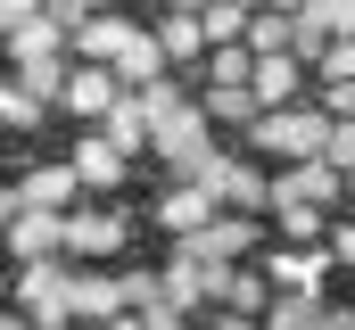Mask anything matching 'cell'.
<instances>
[{
	"mask_svg": "<svg viewBox=\"0 0 355 330\" xmlns=\"http://www.w3.org/2000/svg\"><path fill=\"white\" fill-rule=\"evenodd\" d=\"M75 190H83V182H75V165H33V173L17 182V198H25V207H58V215L75 207Z\"/></svg>",
	"mask_w": 355,
	"mask_h": 330,
	"instance_id": "cell-18",
	"label": "cell"
},
{
	"mask_svg": "<svg viewBox=\"0 0 355 330\" xmlns=\"http://www.w3.org/2000/svg\"><path fill=\"white\" fill-rule=\"evenodd\" d=\"M257 240H265V223H257V215H240V207H215V215H207V223H198V232H182V256H207V264H248V256H257Z\"/></svg>",
	"mask_w": 355,
	"mask_h": 330,
	"instance_id": "cell-5",
	"label": "cell"
},
{
	"mask_svg": "<svg viewBox=\"0 0 355 330\" xmlns=\"http://www.w3.org/2000/svg\"><path fill=\"white\" fill-rule=\"evenodd\" d=\"M149 8H166V0H149Z\"/></svg>",
	"mask_w": 355,
	"mask_h": 330,
	"instance_id": "cell-46",
	"label": "cell"
},
{
	"mask_svg": "<svg viewBox=\"0 0 355 330\" xmlns=\"http://www.w3.org/2000/svg\"><path fill=\"white\" fill-rule=\"evenodd\" d=\"M265 281L272 289H314V297H322V289H331V248L322 240H281L265 256Z\"/></svg>",
	"mask_w": 355,
	"mask_h": 330,
	"instance_id": "cell-7",
	"label": "cell"
},
{
	"mask_svg": "<svg viewBox=\"0 0 355 330\" xmlns=\"http://www.w3.org/2000/svg\"><path fill=\"white\" fill-rule=\"evenodd\" d=\"M42 116H50V107H42V99H25V82H17V75L0 82V124H17V132H33Z\"/></svg>",
	"mask_w": 355,
	"mask_h": 330,
	"instance_id": "cell-28",
	"label": "cell"
},
{
	"mask_svg": "<svg viewBox=\"0 0 355 330\" xmlns=\"http://www.w3.org/2000/svg\"><path fill=\"white\" fill-rule=\"evenodd\" d=\"M198 25H207V42H240V33H248V8H232V0H207V8H198Z\"/></svg>",
	"mask_w": 355,
	"mask_h": 330,
	"instance_id": "cell-29",
	"label": "cell"
},
{
	"mask_svg": "<svg viewBox=\"0 0 355 330\" xmlns=\"http://www.w3.org/2000/svg\"><path fill=\"white\" fill-rule=\"evenodd\" d=\"M314 330H355V306H339V297H322V322Z\"/></svg>",
	"mask_w": 355,
	"mask_h": 330,
	"instance_id": "cell-37",
	"label": "cell"
},
{
	"mask_svg": "<svg viewBox=\"0 0 355 330\" xmlns=\"http://www.w3.org/2000/svg\"><path fill=\"white\" fill-rule=\"evenodd\" d=\"M116 289H124V306H141V297H157V272L132 264V272H116Z\"/></svg>",
	"mask_w": 355,
	"mask_h": 330,
	"instance_id": "cell-33",
	"label": "cell"
},
{
	"mask_svg": "<svg viewBox=\"0 0 355 330\" xmlns=\"http://www.w3.org/2000/svg\"><path fill=\"white\" fill-rule=\"evenodd\" d=\"M107 75L124 82V91H149V82L166 75V50H157V33H132V42L116 50V67H107Z\"/></svg>",
	"mask_w": 355,
	"mask_h": 330,
	"instance_id": "cell-16",
	"label": "cell"
},
{
	"mask_svg": "<svg viewBox=\"0 0 355 330\" xmlns=\"http://www.w3.org/2000/svg\"><path fill=\"white\" fill-rule=\"evenodd\" d=\"M67 256H33V264H17V314L33 330H58V322H75V306H67Z\"/></svg>",
	"mask_w": 355,
	"mask_h": 330,
	"instance_id": "cell-4",
	"label": "cell"
},
{
	"mask_svg": "<svg viewBox=\"0 0 355 330\" xmlns=\"http://www.w3.org/2000/svg\"><path fill=\"white\" fill-rule=\"evenodd\" d=\"M157 50H166V67H190V58L207 50V25H198L190 8H166V17H157Z\"/></svg>",
	"mask_w": 355,
	"mask_h": 330,
	"instance_id": "cell-19",
	"label": "cell"
},
{
	"mask_svg": "<svg viewBox=\"0 0 355 330\" xmlns=\"http://www.w3.org/2000/svg\"><path fill=\"white\" fill-rule=\"evenodd\" d=\"M272 223H281V240H322L331 232L322 207H306V198H272Z\"/></svg>",
	"mask_w": 355,
	"mask_h": 330,
	"instance_id": "cell-26",
	"label": "cell"
},
{
	"mask_svg": "<svg viewBox=\"0 0 355 330\" xmlns=\"http://www.w3.org/2000/svg\"><path fill=\"white\" fill-rule=\"evenodd\" d=\"M322 322V297L314 289H272V306L257 314V330H314Z\"/></svg>",
	"mask_w": 355,
	"mask_h": 330,
	"instance_id": "cell-20",
	"label": "cell"
},
{
	"mask_svg": "<svg viewBox=\"0 0 355 330\" xmlns=\"http://www.w3.org/2000/svg\"><path fill=\"white\" fill-rule=\"evenodd\" d=\"M232 8H257V0H232Z\"/></svg>",
	"mask_w": 355,
	"mask_h": 330,
	"instance_id": "cell-44",
	"label": "cell"
},
{
	"mask_svg": "<svg viewBox=\"0 0 355 330\" xmlns=\"http://www.w3.org/2000/svg\"><path fill=\"white\" fill-rule=\"evenodd\" d=\"M257 8H297V0H257Z\"/></svg>",
	"mask_w": 355,
	"mask_h": 330,
	"instance_id": "cell-42",
	"label": "cell"
},
{
	"mask_svg": "<svg viewBox=\"0 0 355 330\" xmlns=\"http://www.w3.org/2000/svg\"><path fill=\"white\" fill-rule=\"evenodd\" d=\"M248 91H257V107H289V99H306V58H289V50H272L248 67Z\"/></svg>",
	"mask_w": 355,
	"mask_h": 330,
	"instance_id": "cell-12",
	"label": "cell"
},
{
	"mask_svg": "<svg viewBox=\"0 0 355 330\" xmlns=\"http://www.w3.org/2000/svg\"><path fill=\"white\" fill-rule=\"evenodd\" d=\"M306 99H314V107H322L331 124H339V116H355V82H314Z\"/></svg>",
	"mask_w": 355,
	"mask_h": 330,
	"instance_id": "cell-32",
	"label": "cell"
},
{
	"mask_svg": "<svg viewBox=\"0 0 355 330\" xmlns=\"http://www.w3.org/2000/svg\"><path fill=\"white\" fill-rule=\"evenodd\" d=\"M322 248H331V264H347V272H355V223H331Z\"/></svg>",
	"mask_w": 355,
	"mask_h": 330,
	"instance_id": "cell-35",
	"label": "cell"
},
{
	"mask_svg": "<svg viewBox=\"0 0 355 330\" xmlns=\"http://www.w3.org/2000/svg\"><path fill=\"white\" fill-rule=\"evenodd\" d=\"M17 82H25V99L58 107V91H67V58H17Z\"/></svg>",
	"mask_w": 355,
	"mask_h": 330,
	"instance_id": "cell-24",
	"label": "cell"
},
{
	"mask_svg": "<svg viewBox=\"0 0 355 330\" xmlns=\"http://www.w3.org/2000/svg\"><path fill=\"white\" fill-rule=\"evenodd\" d=\"M132 33H141V25H124V17L99 8V17H83V25L67 33V50H83V67H116V50H124Z\"/></svg>",
	"mask_w": 355,
	"mask_h": 330,
	"instance_id": "cell-14",
	"label": "cell"
},
{
	"mask_svg": "<svg viewBox=\"0 0 355 330\" xmlns=\"http://www.w3.org/2000/svg\"><path fill=\"white\" fill-rule=\"evenodd\" d=\"M322 165H339V182L355 173V116H339V124L322 132Z\"/></svg>",
	"mask_w": 355,
	"mask_h": 330,
	"instance_id": "cell-31",
	"label": "cell"
},
{
	"mask_svg": "<svg viewBox=\"0 0 355 330\" xmlns=\"http://www.w3.org/2000/svg\"><path fill=\"white\" fill-rule=\"evenodd\" d=\"M99 330H141V314H107V322H99Z\"/></svg>",
	"mask_w": 355,
	"mask_h": 330,
	"instance_id": "cell-39",
	"label": "cell"
},
{
	"mask_svg": "<svg viewBox=\"0 0 355 330\" xmlns=\"http://www.w3.org/2000/svg\"><path fill=\"white\" fill-rule=\"evenodd\" d=\"M0 330H33V322H25V314H17V306H8V314H0Z\"/></svg>",
	"mask_w": 355,
	"mask_h": 330,
	"instance_id": "cell-40",
	"label": "cell"
},
{
	"mask_svg": "<svg viewBox=\"0 0 355 330\" xmlns=\"http://www.w3.org/2000/svg\"><path fill=\"white\" fill-rule=\"evenodd\" d=\"M207 215H215V198H207L198 182H174V190L157 198V232H174V240H182V232H198Z\"/></svg>",
	"mask_w": 355,
	"mask_h": 330,
	"instance_id": "cell-17",
	"label": "cell"
},
{
	"mask_svg": "<svg viewBox=\"0 0 355 330\" xmlns=\"http://www.w3.org/2000/svg\"><path fill=\"white\" fill-rule=\"evenodd\" d=\"M58 330H99V322H58Z\"/></svg>",
	"mask_w": 355,
	"mask_h": 330,
	"instance_id": "cell-43",
	"label": "cell"
},
{
	"mask_svg": "<svg viewBox=\"0 0 355 330\" xmlns=\"http://www.w3.org/2000/svg\"><path fill=\"white\" fill-rule=\"evenodd\" d=\"M67 306H75V322L132 314V306H124V289H116V272H99V264H75V272H67Z\"/></svg>",
	"mask_w": 355,
	"mask_h": 330,
	"instance_id": "cell-10",
	"label": "cell"
},
{
	"mask_svg": "<svg viewBox=\"0 0 355 330\" xmlns=\"http://www.w3.org/2000/svg\"><path fill=\"white\" fill-rule=\"evenodd\" d=\"M207 330H257V314H240V306H207Z\"/></svg>",
	"mask_w": 355,
	"mask_h": 330,
	"instance_id": "cell-36",
	"label": "cell"
},
{
	"mask_svg": "<svg viewBox=\"0 0 355 330\" xmlns=\"http://www.w3.org/2000/svg\"><path fill=\"white\" fill-rule=\"evenodd\" d=\"M322 132H331V116L314 99H289V107H257L248 149L257 157H322Z\"/></svg>",
	"mask_w": 355,
	"mask_h": 330,
	"instance_id": "cell-1",
	"label": "cell"
},
{
	"mask_svg": "<svg viewBox=\"0 0 355 330\" xmlns=\"http://www.w3.org/2000/svg\"><path fill=\"white\" fill-rule=\"evenodd\" d=\"M124 240H132L124 207H67V264H107Z\"/></svg>",
	"mask_w": 355,
	"mask_h": 330,
	"instance_id": "cell-6",
	"label": "cell"
},
{
	"mask_svg": "<svg viewBox=\"0 0 355 330\" xmlns=\"http://www.w3.org/2000/svg\"><path fill=\"white\" fill-rule=\"evenodd\" d=\"M91 132H99V141H116L124 157H141V149H149V99H141V91H116V99L99 107V124H91Z\"/></svg>",
	"mask_w": 355,
	"mask_h": 330,
	"instance_id": "cell-11",
	"label": "cell"
},
{
	"mask_svg": "<svg viewBox=\"0 0 355 330\" xmlns=\"http://www.w3.org/2000/svg\"><path fill=\"white\" fill-rule=\"evenodd\" d=\"M272 198H306V207H339V198H347V182H339V165H322V157H289V173H272L265 207H272Z\"/></svg>",
	"mask_w": 355,
	"mask_h": 330,
	"instance_id": "cell-8",
	"label": "cell"
},
{
	"mask_svg": "<svg viewBox=\"0 0 355 330\" xmlns=\"http://www.w3.org/2000/svg\"><path fill=\"white\" fill-rule=\"evenodd\" d=\"M132 314H141V330H190V306H174L166 289H157V297H141Z\"/></svg>",
	"mask_w": 355,
	"mask_h": 330,
	"instance_id": "cell-30",
	"label": "cell"
},
{
	"mask_svg": "<svg viewBox=\"0 0 355 330\" xmlns=\"http://www.w3.org/2000/svg\"><path fill=\"white\" fill-rule=\"evenodd\" d=\"M215 306L265 314V306H272V281H265V264H232V272H223V289H215Z\"/></svg>",
	"mask_w": 355,
	"mask_h": 330,
	"instance_id": "cell-22",
	"label": "cell"
},
{
	"mask_svg": "<svg viewBox=\"0 0 355 330\" xmlns=\"http://www.w3.org/2000/svg\"><path fill=\"white\" fill-rule=\"evenodd\" d=\"M8 50H17V58H67V25H58L50 8H33V17L8 33Z\"/></svg>",
	"mask_w": 355,
	"mask_h": 330,
	"instance_id": "cell-21",
	"label": "cell"
},
{
	"mask_svg": "<svg viewBox=\"0 0 355 330\" xmlns=\"http://www.w3.org/2000/svg\"><path fill=\"white\" fill-rule=\"evenodd\" d=\"M207 149H215V124H207V107H198V99H166V107L149 116V157H157V165L190 173Z\"/></svg>",
	"mask_w": 355,
	"mask_h": 330,
	"instance_id": "cell-2",
	"label": "cell"
},
{
	"mask_svg": "<svg viewBox=\"0 0 355 330\" xmlns=\"http://www.w3.org/2000/svg\"><path fill=\"white\" fill-rule=\"evenodd\" d=\"M0 240L17 248V264H33V256H67V215H58V207H17V223H8Z\"/></svg>",
	"mask_w": 355,
	"mask_h": 330,
	"instance_id": "cell-9",
	"label": "cell"
},
{
	"mask_svg": "<svg viewBox=\"0 0 355 330\" xmlns=\"http://www.w3.org/2000/svg\"><path fill=\"white\" fill-rule=\"evenodd\" d=\"M33 8H42V0H0V33H17V25H25Z\"/></svg>",
	"mask_w": 355,
	"mask_h": 330,
	"instance_id": "cell-38",
	"label": "cell"
},
{
	"mask_svg": "<svg viewBox=\"0 0 355 330\" xmlns=\"http://www.w3.org/2000/svg\"><path fill=\"white\" fill-rule=\"evenodd\" d=\"M347 198H355V173H347Z\"/></svg>",
	"mask_w": 355,
	"mask_h": 330,
	"instance_id": "cell-45",
	"label": "cell"
},
{
	"mask_svg": "<svg viewBox=\"0 0 355 330\" xmlns=\"http://www.w3.org/2000/svg\"><path fill=\"white\" fill-rule=\"evenodd\" d=\"M42 8H50V17H58V25H67V33H75V25H83V17H99V8H107V0H42Z\"/></svg>",
	"mask_w": 355,
	"mask_h": 330,
	"instance_id": "cell-34",
	"label": "cell"
},
{
	"mask_svg": "<svg viewBox=\"0 0 355 330\" xmlns=\"http://www.w3.org/2000/svg\"><path fill=\"white\" fill-rule=\"evenodd\" d=\"M116 91H124V82L107 75V67H67V91H58V107H75L83 124H99V107H107Z\"/></svg>",
	"mask_w": 355,
	"mask_h": 330,
	"instance_id": "cell-15",
	"label": "cell"
},
{
	"mask_svg": "<svg viewBox=\"0 0 355 330\" xmlns=\"http://www.w3.org/2000/svg\"><path fill=\"white\" fill-rule=\"evenodd\" d=\"M248 67H257L248 42H207V82H248Z\"/></svg>",
	"mask_w": 355,
	"mask_h": 330,
	"instance_id": "cell-27",
	"label": "cell"
},
{
	"mask_svg": "<svg viewBox=\"0 0 355 330\" xmlns=\"http://www.w3.org/2000/svg\"><path fill=\"white\" fill-rule=\"evenodd\" d=\"M166 8H190V17H198V8H207V0H166Z\"/></svg>",
	"mask_w": 355,
	"mask_h": 330,
	"instance_id": "cell-41",
	"label": "cell"
},
{
	"mask_svg": "<svg viewBox=\"0 0 355 330\" xmlns=\"http://www.w3.org/2000/svg\"><path fill=\"white\" fill-rule=\"evenodd\" d=\"M257 58H272V50H289V8H248V33H240Z\"/></svg>",
	"mask_w": 355,
	"mask_h": 330,
	"instance_id": "cell-25",
	"label": "cell"
},
{
	"mask_svg": "<svg viewBox=\"0 0 355 330\" xmlns=\"http://www.w3.org/2000/svg\"><path fill=\"white\" fill-rule=\"evenodd\" d=\"M75 182H83V190H99V198H107V190H116V182H124V173H132V157H124V149H116V141H99V132H83V141H75Z\"/></svg>",
	"mask_w": 355,
	"mask_h": 330,
	"instance_id": "cell-13",
	"label": "cell"
},
{
	"mask_svg": "<svg viewBox=\"0 0 355 330\" xmlns=\"http://www.w3.org/2000/svg\"><path fill=\"white\" fill-rule=\"evenodd\" d=\"M198 107H207V124H232V132H248V124H257V91H248V82H215Z\"/></svg>",
	"mask_w": 355,
	"mask_h": 330,
	"instance_id": "cell-23",
	"label": "cell"
},
{
	"mask_svg": "<svg viewBox=\"0 0 355 330\" xmlns=\"http://www.w3.org/2000/svg\"><path fill=\"white\" fill-rule=\"evenodd\" d=\"M182 182H198V190H207L215 207H240V215H257V207H265V190H272V173H265V165H248V157H223V149H207V157L190 165Z\"/></svg>",
	"mask_w": 355,
	"mask_h": 330,
	"instance_id": "cell-3",
	"label": "cell"
}]
</instances>
